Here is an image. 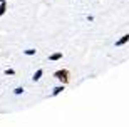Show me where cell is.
Returning <instances> with one entry per match:
<instances>
[{
    "label": "cell",
    "instance_id": "6",
    "mask_svg": "<svg viewBox=\"0 0 129 127\" xmlns=\"http://www.w3.org/2000/svg\"><path fill=\"white\" fill-rule=\"evenodd\" d=\"M22 54L27 55V57H34L35 54H37V50H35V49H25V50H22Z\"/></svg>",
    "mask_w": 129,
    "mask_h": 127
},
{
    "label": "cell",
    "instance_id": "11",
    "mask_svg": "<svg viewBox=\"0 0 129 127\" xmlns=\"http://www.w3.org/2000/svg\"><path fill=\"white\" fill-rule=\"evenodd\" d=\"M4 2H7V0H0V4H4Z\"/></svg>",
    "mask_w": 129,
    "mask_h": 127
},
{
    "label": "cell",
    "instance_id": "5",
    "mask_svg": "<svg viewBox=\"0 0 129 127\" xmlns=\"http://www.w3.org/2000/svg\"><path fill=\"white\" fill-rule=\"evenodd\" d=\"M42 75H44V69H37L32 75V82H39V80L42 79Z\"/></svg>",
    "mask_w": 129,
    "mask_h": 127
},
{
    "label": "cell",
    "instance_id": "7",
    "mask_svg": "<svg viewBox=\"0 0 129 127\" xmlns=\"http://www.w3.org/2000/svg\"><path fill=\"white\" fill-rule=\"evenodd\" d=\"M5 12H7V2L0 4V17H2V15H5Z\"/></svg>",
    "mask_w": 129,
    "mask_h": 127
},
{
    "label": "cell",
    "instance_id": "10",
    "mask_svg": "<svg viewBox=\"0 0 129 127\" xmlns=\"http://www.w3.org/2000/svg\"><path fill=\"white\" fill-rule=\"evenodd\" d=\"M86 19H87V20H89V22H94V15H87Z\"/></svg>",
    "mask_w": 129,
    "mask_h": 127
},
{
    "label": "cell",
    "instance_id": "1",
    "mask_svg": "<svg viewBox=\"0 0 129 127\" xmlns=\"http://www.w3.org/2000/svg\"><path fill=\"white\" fill-rule=\"evenodd\" d=\"M54 79H57L59 82H62L64 85L71 82V72L67 69H59V70L54 72Z\"/></svg>",
    "mask_w": 129,
    "mask_h": 127
},
{
    "label": "cell",
    "instance_id": "2",
    "mask_svg": "<svg viewBox=\"0 0 129 127\" xmlns=\"http://www.w3.org/2000/svg\"><path fill=\"white\" fill-rule=\"evenodd\" d=\"M127 42H129V33H124L122 37H119V38L114 42V45H116V47H122V45H126Z\"/></svg>",
    "mask_w": 129,
    "mask_h": 127
},
{
    "label": "cell",
    "instance_id": "9",
    "mask_svg": "<svg viewBox=\"0 0 129 127\" xmlns=\"http://www.w3.org/2000/svg\"><path fill=\"white\" fill-rule=\"evenodd\" d=\"M4 74H5V75H15V70H14V69H5Z\"/></svg>",
    "mask_w": 129,
    "mask_h": 127
},
{
    "label": "cell",
    "instance_id": "8",
    "mask_svg": "<svg viewBox=\"0 0 129 127\" xmlns=\"http://www.w3.org/2000/svg\"><path fill=\"white\" fill-rule=\"evenodd\" d=\"M24 92H25L24 87H17V89H14V94H15V95H22Z\"/></svg>",
    "mask_w": 129,
    "mask_h": 127
},
{
    "label": "cell",
    "instance_id": "4",
    "mask_svg": "<svg viewBox=\"0 0 129 127\" xmlns=\"http://www.w3.org/2000/svg\"><path fill=\"white\" fill-rule=\"evenodd\" d=\"M62 57H64V54L59 50V52L50 54V55H49V60H50V62H57V60H62Z\"/></svg>",
    "mask_w": 129,
    "mask_h": 127
},
{
    "label": "cell",
    "instance_id": "3",
    "mask_svg": "<svg viewBox=\"0 0 129 127\" xmlns=\"http://www.w3.org/2000/svg\"><path fill=\"white\" fill-rule=\"evenodd\" d=\"M64 90H66V85H64V84H60V85H55V87L52 89V92H50V97H55V95L62 94Z\"/></svg>",
    "mask_w": 129,
    "mask_h": 127
}]
</instances>
